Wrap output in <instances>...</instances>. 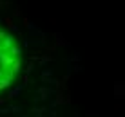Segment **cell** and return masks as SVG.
Masks as SVG:
<instances>
[{
    "label": "cell",
    "instance_id": "1",
    "mask_svg": "<svg viewBox=\"0 0 125 117\" xmlns=\"http://www.w3.org/2000/svg\"><path fill=\"white\" fill-rule=\"evenodd\" d=\"M20 47L15 38L0 29V90L7 88L20 70Z\"/></svg>",
    "mask_w": 125,
    "mask_h": 117
}]
</instances>
